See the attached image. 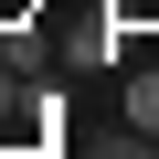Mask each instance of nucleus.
I'll return each mask as SVG.
<instances>
[{"label": "nucleus", "mask_w": 159, "mask_h": 159, "mask_svg": "<svg viewBox=\"0 0 159 159\" xmlns=\"http://www.w3.org/2000/svg\"><path fill=\"white\" fill-rule=\"evenodd\" d=\"M0 64H11V74H43V32H32V21H21V32H11V43H0Z\"/></svg>", "instance_id": "nucleus-3"}, {"label": "nucleus", "mask_w": 159, "mask_h": 159, "mask_svg": "<svg viewBox=\"0 0 159 159\" xmlns=\"http://www.w3.org/2000/svg\"><path fill=\"white\" fill-rule=\"evenodd\" d=\"M11 96H21V74H11V64H0V117H11Z\"/></svg>", "instance_id": "nucleus-4"}, {"label": "nucleus", "mask_w": 159, "mask_h": 159, "mask_svg": "<svg viewBox=\"0 0 159 159\" xmlns=\"http://www.w3.org/2000/svg\"><path fill=\"white\" fill-rule=\"evenodd\" d=\"M117 53H127V32H117V21H85V32L64 43V64H85V74H96V64H117Z\"/></svg>", "instance_id": "nucleus-2"}, {"label": "nucleus", "mask_w": 159, "mask_h": 159, "mask_svg": "<svg viewBox=\"0 0 159 159\" xmlns=\"http://www.w3.org/2000/svg\"><path fill=\"white\" fill-rule=\"evenodd\" d=\"M117 117H127L138 138H159V64H138L127 85H117Z\"/></svg>", "instance_id": "nucleus-1"}]
</instances>
